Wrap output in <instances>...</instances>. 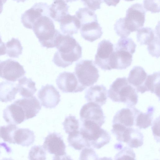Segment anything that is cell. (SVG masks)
I'll return each mask as SVG.
<instances>
[{
  "label": "cell",
  "mask_w": 160,
  "mask_h": 160,
  "mask_svg": "<svg viewBox=\"0 0 160 160\" xmlns=\"http://www.w3.org/2000/svg\"><path fill=\"white\" fill-rule=\"evenodd\" d=\"M62 124L66 133L68 134L79 130V122L74 116L66 117Z\"/></svg>",
  "instance_id": "33"
},
{
  "label": "cell",
  "mask_w": 160,
  "mask_h": 160,
  "mask_svg": "<svg viewBox=\"0 0 160 160\" xmlns=\"http://www.w3.org/2000/svg\"><path fill=\"white\" fill-rule=\"evenodd\" d=\"M32 29L42 47L47 48L56 46L62 34L56 29L49 17L42 16L34 23Z\"/></svg>",
  "instance_id": "3"
},
{
  "label": "cell",
  "mask_w": 160,
  "mask_h": 160,
  "mask_svg": "<svg viewBox=\"0 0 160 160\" xmlns=\"http://www.w3.org/2000/svg\"><path fill=\"white\" fill-rule=\"evenodd\" d=\"M82 122L80 132L89 147L99 149L109 142L111 137L107 131L94 122Z\"/></svg>",
  "instance_id": "6"
},
{
  "label": "cell",
  "mask_w": 160,
  "mask_h": 160,
  "mask_svg": "<svg viewBox=\"0 0 160 160\" xmlns=\"http://www.w3.org/2000/svg\"><path fill=\"white\" fill-rule=\"evenodd\" d=\"M18 128L16 124H13L0 126V137L5 142L15 144L14 136L15 131Z\"/></svg>",
  "instance_id": "32"
},
{
  "label": "cell",
  "mask_w": 160,
  "mask_h": 160,
  "mask_svg": "<svg viewBox=\"0 0 160 160\" xmlns=\"http://www.w3.org/2000/svg\"><path fill=\"white\" fill-rule=\"evenodd\" d=\"M28 158L30 160H46V152L42 147L35 145L30 149Z\"/></svg>",
  "instance_id": "34"
},
{
  "label": "cell",
  "mask_w": 160,
  "mask_h": 160,
  "mask_svg": "<svg viewBox=\"0 0 160 160\" xmlns=\"http://www.w3.org/2000/svg\"><path fill=\"white\" fill-rule=\"evenodd\" d=\"M143 138L142 133L138 129L128 128L123 134L122 142L126 143L128 147L132 148H137L143 145Z\"/></svg>",
  "instance_id": "22"
},
{
  "label": "cell",
  "mask_w": 160,
  "mask_h": 160,
  "mask_svg": "<svg viewBox=\"0 0 160 160\" xmlns=\"http://www.w3.org/2000/svg\"><path fill=\"white\" fill-rule=\"evenodd\" d=\"M137 45L131 38H120L114 48L111 62L112 69L122 70L129 67Z\"/></svg>",
  "instance_id": "5"
},
{
  "label": "cell",
  "mask_w": 160,
  "mask_h": 160,
  "mask_svg": "<svg viewBox=\"0 0 160 160\" xmlns=\"http://www.w3.org/2000/svg\"><path fill=\"white\" fill-rule=\"evenodd\" d=\"M135 154L132 148L129 147L123 148L114 157V159L135 160Z\"/></svg>",
  "instance_id": "35"
},
{
  "label": "cell",
  "mask_w": 160,
  "mask_h": 160,
  "mask_svg": "<svg viewBox=\"0 0 160 160\" xmlns=\"http://www.w3.org/2000/svg\"><path fill=\"white\" fill-rule=\"evenodd\" d=\"M18 92L17 84L8 81L0 82V101H12L15 99Z\"/></svg>",
  "instance_id": "25"
},
{
  "label": "cell",
  "mask_w": 160,
  "mask_h": 160,
  "mask_svg": "<svg viewBox=\"0 0 160 160\" xmlns=\"http://www.w3.org/2000/svg\"><path fill=\"white\" fill-rule=\"evenodd\" d=\"M152 129L154 139L157 142H160V117L157 118L152 122Z\"/></svg>",
  "instance_id": "40"
},
{
  "label": "cell",
  "mask_w": 160,
  "mask_h": 160,
  "mask_svg": "<svg viewBox=\"0 0 160 160\" xmlns=\"http://www.w3.org/2000/svg\"><path fill=\"white\" fill-rule=\"evenodd\" d=\"M108 6H113L116 7L119 3L120 0H102Z\"/></svg>",
  "instance_id": "42"
},
{
  "label": "cell",
  "mask_w": 160,
  "mask_h": 160,
  "mask_svg": "<svg viewBox=\"0 0 160 160\" xmlns=\"http://www.w3.org/2000/svg\"><path fill=\"white\" fill-rule=\"evenodd\" d=\"M146 11L141 4L131 6L126 12L125 18H121L114 25L117 34L122 38H127L131 32L137 31L144 26Z\"/></svg>",
  "instance_id": "2"
},
{
  "label": "cell",
  "mask_w": 160,
  "mask_h": 160,
  "mask_svg": "<svg viewBox=\"0 0 160 160\" xmlns=\"http://www.w3.org/2000/svg\"><path fill=\"white\" fill-rule=\"evenodd\" d=\"M135 88L125 77L117 78L110 85L107 96L113 102L123 103L128 107H134L138 96Z\"/></svg>",
  "instance_id": "4"
},
{
  "label": "cell",
  "mask_w": 160,
  "mask_h": 160,
  "mask_svg": "<svg viewBox=\"0 0 160 160\" xmlns=\"http://www.w3.org/2000/svg\"><path fill=\"white\" fill-rule=\"evenodd\" d=\"M98 72L92 60H82L76 64L74 73L79 82L86 88L97 82L99 77Z\"/></svg>",
  "instance_id": "8"
},
{
  "label": "cell",
  "mask_w": 160,
  "mask_h": 160,
  "mask_svg": "<svg viewBox=\"0 0 160 160\" xmlns=\"http://www.w3.org/2000/svg\"><path fill=\"white\" fill-rule=\"evenodd\" d=\"M78 18L81 23V35L85 40L92 42L101 37L103 33L102 28L94 12L84 11L79 14Z\"/></svg>",
  "instance_id": "7"
},
{
  "label": "cell",
  "mask_w": 160,
  "mask_h": 160,
  "mask_svg": "<svg viewBox=\"0 0 160 160\" xmlns=\"http://www.w3.org/2000/svg\"><path fill=\"white\" fill-rule=\"evenodd\" d=\"M42 147L49 153L54 155V160L71 159L67 155L66 146L60 133H49L45 138Z\"/></svg>",
  "instance_id": "9"
},
{
  "label": "cell",
  "mask_w": 160,
  "mask_h": 160,
  "mask_svg": "<svg viewBox=\"0 0 160 160\" xmlns=\"http://www.w3.org/2000/svg\"><path fill=\"white\" fill-rule=\"evenodd\" d=\"M125 0V1L129 2V1H133L135 0Z\"/></svg>",
  "instance_id": "46"
},
{
  "label": "cell",
  "mask_w": 160,
  "mask_h": 160,
  "mask_svg": "<svg viewBox=\"0 0 160 160\" xmlns=\"http://www.w3.org/2000/svg\"><path fill=\"white\" fill-rule=\"evenodd\" d=\"M140 112L134 107L122 108L115 114L112 124H119L127 128L132 127L135 125L136 118Z\"/></svg>",
  "instance_id": "16"
},
{
  "label": "cell",
  "mask_w": 160,
  "mask_h": 160,
  "mask_svg": "<svg viewBox=\"0 0 160 160\" xmlns=\"http://www.w3.org/2000/svg\"><path fill=\"white\" fill-rule=\"evenodd\" d=\"M99 159L98 155L92 148L86 147L81 152L80 160H97Z\"/></svg>",
  "instance_id": "39"
},
{
  "label": "cell",
  "mask_w": 160,
  "mask_h": 160,
  "mask_svg": "<svg viewBox=\"0 0 160 160\" xmlns=\"http://www.w3.org/2000/svg\"><path fill=\"white\" fill-rule=\"evenodd\" d=\"M67 140L69 146L75 150H80L85 148L89 147L80 131L78 130L69 134Z\"/></svg>",
  "instance_id": "30"
},
{
  "label": "cell",
  "mask_w": 160,
  "mask_h": 160,
  "mask_svg": "<svg viewBox=\"0 0 160 160\" xmlns=\"http://www.w3.org/2000/svg\"><path fill=\"white\" fill-rule=\"evenodd\" d=\"M14 102L22 107L25 113L26 120L36 116L41 108L40 102L35 96L17 99Z\"/></svg>",
  "instance_id": "18"
},
{
  "label": "cell",
  "mask_w": 160,
  "mask_h": 160,
  "mask_svg": "<svg viewBox=\"0 0 160 160\" xmlns=\"http://www.w3.org/2000/svg\"><path fill=\"white\" fill-rule=\"evenodd\" d=\"M13 1H16L17 2H24L27 0H13Z\"/></svg>",
  "instance_id": "44"
},
{
  "label": "cell",
  "mask_w": 160,
  "mask_h": 160,
  "mask_svg": "<svg viewBox=\"0 0 160 160\" xmlns=\"http://www.w3.org/2000/svg\"><path fill=\"white\" fill-rule=\"evenodd\" d=\"M44 15L50 17L49 6L45 2L36 3L22 14L21 22L25 27L32 29L33 25L36 20Z\"/></svg>",
  "instance_id": "13"
},
{
  "label": "cell",
  "mask_w": 160,
  "mask_h": 160,
  "mask_svg": "<svg viewBox=\"0 0 160 160\" xmlns=\"http://www.w3.org/2000/svg\"><path fill=\"white\" fill-rule=\"evenodd\" d=\"M2 143H0V148L1 147V145H2Z\"/></svg>",
  "instance_id": "47"
},
{
  "label": "cell",
  "mask_w": 160,
  "mask_h": 160,
  "mask_svg": "<svg viewBox=\"0 0 160 160\" xmlns=\"http://www.w3.org/2000/svg\"><path fill=\"white\" fill-rule=\"evenodd\" d=\"M35 140L33 132L28 128H18L15 132L14 140L15 144L28 147L33 143Z\"/></svg>",
  "instance_id": "24"
},
{
  "label": "cell",
  "mask_w": 160,
  "mask_h": 160,
  "mask_svg": "<svg viewBox=\"0 0 160 160\" xmlns=\"http://www.w3.org/2000/svg\"><path fill=\"white\" fill-rule=\"evenodd\" d=\"M17 86L18 92L22 97L28 98L33 96L37 89L36 88L35 82L31 78L23 77L18 80Z\"/></svg>",
  "instance_id": "26"
},
{
  "label": "cell",
  "mask_w": 160,
  "mask_h": 160,
  "mask_svg": "<svg viewBox=\"0 0 160 160\" xmlns=\"http://www.w3.org/2000/svg\"><path fill=\"white\" fill-rule=\"evenodd\" d=\"M41 105L46 108H55L60 101L59 92L52 85L42 86L38 93Z\"/></svg>",
  "instance_id": "15"
},
{
  "label": "cell",
  "mask_w": 160,
  "mask_h": 160,
  "mask_svg": "<svg viewBox=\"0 0 160 160\" xmlns=\"http://www.w3.org/2000/svg\"><path fill=\"white\" fill-rule=\"evenodd\" d=\"M113 44L109 40L103 39L98 44L94 63L104 70L112 69L111 62L114 51Z\"/></svg>",
  "instance_id": "10"
},
{
  "label": "cell",
  "mask_w": 160,
  "mask_h": 160,
  "mask_svg": "<svg viewBox=\"0 0 160 160\" xmlns=\"http://www.w3.org/2000/svg\"><path fill=\"white\" fill-rule=\"evenodd\" d=\"M160 72H155L151 75H148L144 87L146 92L150 91L155 94L159 98Z\"/></svg>",
  "instance_id": "28"
},
{
  "label": "cell",
  "mask_w": 160,
  "mask_h": 160,
  "mask_svg": "<svg viewBox=\"0 0 160 160\" xmlns=\"http://www.w3.org/2000/svg\"><path fill=\"white\" fill-rule=\"evenodd\" d=\"M60 29L64 35L72 36L78 33L81 27V23L76 15L68 14L59 22Z\"/></svg>",
  "instance_id": "21"
},
{
  "label": "cell",
  "mask_w": 160,
  "mask_h": 160,
  "mask_svg": "<svg viewBox=\"0 0 160 160\" xmlns=\"http://www.w3.org/2000/svg\"><path fill=\"white\" fill-rule=\"evenodd\" d=\"M7 0H0V3L4 4L7 1Z\"/></svg>",
  "instance_id": "45"
},
{
  "label": "cell",
  "mask_w": 160,
  "mask_h": 160,
  "mask_svg": "<svg viewBox=\"0 0 160 160\" xmlns=\"http://www.w3.org/2000/svg\"><path fill=\"white\" fill-rule=\"evenodd\" d=\"M3 117L8 124H18L25 120L24 111L18 104L13 103L7 106L3 111Z\"/></svg>",
  "instance_id": "19"
},
{
  "label": "cell",
  "mask_w": 160,
  "mask_h": 160,
  "mask_svg": "<svg viewBox=\"0 0 160 160\" xmlns=\"http://www.w3.org/2000/svg\"><path fill=\"white\" fill-rule=\"evenodd\" d=\"M107 92L106 87L103 85H96L86 91L85 98L88 102H93L102 106L107 102Z\"/></svg>",
  "instance_id": "20"
},
{
  "label": "cell",
  "mask_w": 160,
  "mask_h": 160,
  "mask_svg": "<svg viewBox=\"0 0 160 160\" xmlns=\"http://www.w3.org/2000/svg\"><path fill=\"white\" fill-rule=\"evenodd\" d=\"M143 4L146 11H150L152 13L160 12V0H143Z\"/></svg>",
  "instance_id": "37"
},
{
  "label": "cell",
  "mask_w": 160,
  "mask_h": 160,
  "mask_svg": "<svg viewBox=\"0 0 160 160\" xmlns=\"http://www.w3.org/2000/svg\"><path fill=\"white\" fill-rule=\"evenodd\" d=\"M56 82L58 88L63 92H81L86 88L79 82L74 72L64 71L61 73Z\"/></svg>",
  "instance_id": "11"
},
{
  "label": "cell",
  "mask_w": 160,
  "mask_h": 160,
  "mask_svg": "<svg viewBox=\"0 0 160 160\" xmlns=\"http://www.w3.org/2000/svg\"><path fill=\"white\" fill-rule=\"evenodd\" d=\"M6 53V46L5 43L2 41L1 36L0 34V56L3 55Z\"/></svg>",
  "instance_id": "41"
},
{
  "label": "cell",
  "mask_w": 160,
  "mask_h": 160,
  "mask_svg": "<svg viewBox=\"0 0 160 160\" xmlns=\"http://www.w3.org/2000/svg\"><path fill=\"white\" fill-rule=\"evenodd\" d=\"M154 112V108L152 106H149L145 113L141 111L136 118V126L140 129L149 127L152 123Z\"/></svg>",
  "instance_id": "27"
},
{
  "label": "cell",
  "mask_w": 160,
  "mask_h": 160,
  "mask_svg": "<svg viewBox=\"0 0 160 160\" xmlns=\"http://www.w3.org/2000/svg\"></svg>",
  "instance_id": "48"
},
{
  "label": "cell",
  "mask_w": 160,
  "mask_h": 160,
  "mask_svg": "<svg viewBox=\"0 0 160 160\" xmlns=\"http://www.w3.org/2000/svg\"><path fill=\"white\" fill-rule=\"evenodd\" d=\"M6 53L10 57L18 58L22 54V47L18 39L12 38L6 43Z\"/></svg>",
  "instance_id": "31"
},
{
  "label": "cell",
  "mask_w": 160,
  "mask_h": 160,
  "mask_svg": "<svg viewBox=\"0 0 160 160\" xmlns=\"http://www.w3.org/2000/svg\"><path fill=\"white\" fill-rule=\"evenodd\" d=\"M147 76L143 68L140 66H135L130 72L127 80L137 92L143 93L146 92L144 84Z\"/></svg>",
  "instance_id": "17"
},
{
  "label": "cell",
  "mask_w": 160,
  "mask_h": 160,
  "mask_svg": "<svg viewBox=\"0 0 160 160\" xmlns=\"http://www.w3.org/2000/svg\"><path fill=\"white\" fill-rule=\"evenodd\" d=\"M69 7L64 0H54L49 6V16L54 21L59 22L62 18L69 13Z\"/></svg>",
  "instance_id": "23"
},
{
  "label": "cell",
  "mask_w": 160,
  "mask_h": 160,
  "mask_svg": "<svg viewBox=\"0 0 160 160\" xmlns=\"http://www.w3.org/2000/svg\"><path fill=\"white\" fill-rule=\"evenodd\" d=\"M3 8V4H0V14L2 13Z\"/></svg>",
  "instance_id": "43"
},
{
  "label": "cell",
  "mask_w": 160,
  "mask_h": 160,
  "mask_svg": "<svg viewBox=\"0 0 160 160\" xmlns=\"http://www.w3.org/2000/svg\"><path fill=\"white\" fill-rule=\"evenodd\" d=\"M56 47L52 61L58 67H67L82 57V47L72 36L62 34Z\"/></svg>",
  "instance_id": "1"
},
{
  "label": "cell",
  "mask_w": 160,
  "mask_h": 160,
  "mask_svg": "<svg viewBox=\"0 0 160 160\" xmlns=\"http://www.w3.org/2000/svg\"><path fill=\"white\" fill-rule=\"evenodd\" d=\"M25 73L23 66L16 61L9 59L0 62V77L3 79L14 82Z\"/></svg>",
  "instance_id": "12"
},
{
  "label": "cell",
  "mask_w": 160,
  "mask_h": 160,
  "mask_svg": "<svg viewBox=\"0 0 160 160\" xmlns=\"http://www.w3.org/2000/svg\"><path fill=\"white\" fill-rule=\"evenodd\" d=\"M159 49V36L157 32L153 41L148 45L147 49L151 56L158 58L160 56Z\"/></svg>",
  "instance_id": "36"
},
{
  "label": "cell",
  "mask_w": 160,
  "mask_h": 160,
  "mask_svg": "<svg viewBox=\"0 0 160 160\" xmlns=\"http://www.w3.org/2000/svg\"><path fill=\"white\" fill-rule=\"evenodd\" d=\"M78 0H65L66 2H71ZM84 6L89 9L94 11L101 8V4L103 2L102 0H81Z\"/></svg>",
  "instance_id": "38"
},
{
  "label": "cell",
  "mask_w": 160,
  "mask_h": 160,
  "mask_svg": "<svg viewBox=\"0 0 160 160\" xmlns=\"http://www.w3.org/2000/svg\"><path fill=\"white\" fill-rule=\"evenodd\" d=\"M157 32L149 27L140 28L137 30V40L141 45H148L153 41Z\"/></svg>",
  "instance_id": "29"
},
{
  "label": "cell",
  "mask_w": 160,
  "mask_h": 160,
  "mask_svg": "<svg viewBox=\"0 0 160 160\" xmlns=\"http://www.w3.org/2000/svg\"><path fill=\"white\" fill-rule=\"evenodd\" d=\"M80 115L82 122L90 121L101 127L105 121V116L101 106L93 102H88L84 105L80 111Z\"/></svg>",
  "instance_id": "14"
}]
</instances>
